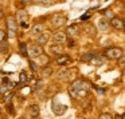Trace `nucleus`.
Wrapping results in <instances>:
<instances>
[{
  "instance_id": "1",
  "label": "nucleus",
  "mask_w": 125,
  "mask_h": 119,
  "mask_svg": "<svg viewBox=\"0 0 125 119\" xmlns=\"http://www.w3.org/2000/svg\"><path fill=\"white\" fill-rule=\"evenodd\" d=\"M89 83H87L86 80H83V79H77V80H74L73 83L69 86V94H70V96L73 98H85L87 94H89Z\"/></svg>"
},
{
  "instance_id": "2",
  "label": "nucleus",
  "mask_w": 125,
  "mask_h": 119,
  "mask_svg": "<svg viewBox=\"0 0 125 119\" xmlns=\"http://www.w3.org/2000/svg\"><path fill=\"white\" fill-rule=\"evenodd\" d=\"M43 55V48L41 44H27V56L30 59H35Z\"/></svg>"
},
{
  "instance_id": "3",
  "label": "nucleus",
  "mask_w": 125,
  "mask_h": 119,
  "mask_svg": "<svg viewBox=\"0 0 125 119\" xmlns=\"http://www.w3.org/2000/svg\"><path fill=\"white\" fill-rule=\"evenodd\" d=\"M16 20L18 23H19V26L22 28H28V22H30V15H28V12L26 11V9H19V11L16 12Z\"/></svg>"
},
{
  "instance_id": "4",
  "label": "nucleus",
  "mask_w": 125,
  "mask_h": 119,
  "mask_svg": "<svg viewBox=\"0 0 125 119\" xmlns=\"http://www.w3.org/2000/svg\"><path fill=\"white\" fill-rule=\"evenodd\" d=\"M105 56L110 60H118L121 56H124V51L120 47H109L105 51Z\"/></svg>"
},
{
  "instance_id": "5",
  "label": "nucleus",
  "mask_w": 125,
  "mask_h": 119,
  "mask_svg": "<svg viewBox=\"0 0 125 119\" xmlns=\"http://www.w3.org/2000/svg\"><path fill=\"white\" fill-rule=\"evenodd\" d=\"M67 23V17L65 16L63 14H55L52 15L51 17V26L54 28H61Z\"/></svg>"
},
{
  "instance_id": "6",
  "label": "nucleus",
  "mask_w": 125,
  "mask_h": 119,
  "mask_svg": "<svg viewBox=\"0 0 125 119\" xmlns=\"http://www.w3.org/2000/svg\"><path fill=\"white\" fill-rule=\"evenodd\" d=\"M6 24H7V31H16L19 23H18V20H16V16L10 15L6 19Z\"/></svg>"
},
{
  "instance_id": "7",
  "label": "nucleus",
  "mask_w": 125,
  "mask_h": 119,
  "mask_svg": "<svg viewBox=\"0 0 125 119\" xmlns=\"http://www.w3.org/2000/svg\"><path fill=\"white\" fill-rule=\"evenodd\" d=\"M110 27H113L114 30H118V31H124L125 30V22L122 19H120V17L114 16L110 20Z\"/></svg>"
},
{
  "instance_id": "8",
  "label": "nucleus",
  "mask_w": 125,
  "mask_h": 119,
  "mask_svg": "<svg viewBox=\"0 0 125 119\" xmlns=\"http://www.w3.org/2000/svg\"><path fill=\"white\" fill-rule=\"evenodd\" d=\"M52 40H54V43H59V44L66 43L67 42V34L63 32V31H57L52 35Z\"/></svg>"
},
{
  "instance_id": "9",
  "label": "nucleus",
  "mask_w": 125,
  "mask_h": 119,
  "mask_svg": "<svg viewBox=\"0 0 125 119\" xmlns=\"http://www.w3.org/2000/svg\"><path fill=\"white\" fill-rule=\"evenodd\" d=\"M69 62H70V55L67 54H59L55 59V64L58 66H66Z\"/></svg>"
},
{
  "instance_id": "10",
  "label": "nucleus",
  "mask_w": 125,
  "mask_h": 119,
  "mask_svg": "<svg viewBox=\"0 0 125 119\" xmlns=\"http://www.w3.org/2000/svg\"><path fill=\"white\" fill-rule=\"evenodd\" d=\"M97 27H98V30H100V31L106 32V31L109 30V27H110V22H108L106 17H101V19L98 20V23H97Z\"/></svg>"
},
{
  "instance_id": "11",
  "label": "nucleus",
  "mask_w": 125,
  "mask_h": 119,
  "mask_svg": "<svg viewBox=\"0 0 125 119\" xmlns=\"http://www.w3.org/2000/svg\"><path fill=\"white\" fill-rule=\"evenodd\" d=\"M66 34L70 36H75L79 34V26L78 24H70L67 28H66Z\"/></svg>"
},
{
  "instance_id": "12",
  "label": "nucleus",
  "mask_w": 125,
  "mask_h": 119,
  "mask_svg": "<svg viewBox=\"0 0 125 119\" xmlns=\"http://www.w3.org/2000/svg\"><path fill=\"white\" fill-rule=\"evenodd\" d=\"M49 51L52 55H59V54H62V46L59 43H54L49 47Z\"/></svg>"
},
{
  "instance_id": "13",
  "label": "nucleus",
  "mask_w": 125,
  "mask_h": 119,
  "mask_svg": "<svg viewBox=\"0 0 125 119\" xmlns=\"http://www.w3.org/2000/svg\"><path fill=\"white\" fill-rule=\"evenodd\" d=\"M43 31H44V27H43V24H41V23H36V24H34L32 28H31V34H32V35H35V36L41 35Z\"/></svg>"
},
{
  "instance_id": "14",
  "label": "nucleus",
  "mask_w": 125,
  "mask_h": 119,
  "mask_svg": "<svg viewBox=\"0 0 125 119\" xmlns=\"http://www.w3.org/2000/svg\"><path fill=\"white\" fill-rule=\"evenodd\" d=\"M39 114H41V108H39L38 104H31L30 107H28V115L32 116V118H35V116H38Z\"/></svg>"
},
{
  "instance_id": "15",
  "label": "nucleus",
  "mask_w": 125,
  "mask_h": 119,
  "mask_svg": "<svg viewBox=\"0 0 125 119\" xmlns=\"http://www.w3.org/2000/svg\"><path fill=\"white\" fill-rule=\"evenodd\" d=\"M89 63H90V64H93V66H100V64H102V63H104V56L94 54L92 56V59L89 60Z\"/></svg>"
},
{
  "instance_id": "16",
  "label": "nucleus",
  "mask_w": 125,
  "mask_h": 119,
  "mask_svg": "<svg viewBox=\"0 0 125 119\" xmlns=\"http://www.w3.org/2000/svg\"><path fill=\"white\" fill-rule=\"evenodd\" d=\"M52 68L50 67V66H46V67H43L42 68V71H41V76H42V79H47V78H50V76L52 75Z\"/></svg>"
},
{
  "instance_id": "17",
  "label": "nucleus",
  "mask_w": 125,
  "mask_h": 119,
  "mask_svg": "<svg viewBox=\"0 0 125 119\" xmlns=\"http://www.w3.org/2000/svg\"><path fill=\"white\" fill-rule=\"evenodd\" d=\"M47 42H49V35H47V34L42 32L41 35L36 36V43L41 44V46H44V44H46Z\"/></svg>"
},
{
  "instance_id": "18",
  "label": "nucleus",
  "mask_w": 125,
  "mask_h": 119,
  "mask_svg": "<svg viewBox=\"0 0 125 119\" xmlns=\"http://www.w3.org/2000/svg\"><path fill=\"white\" fill-rule=\"evenodd\" d=\"M83 30H85V32H86V35L92 36V38L95 36V28L93 27V24H86L83 27Z\"/></svg>"
},
{
  "instance_id": "19",
  "label": "nucleus",
  "mask_w": 125,
  "mask_h": 119,
  "mask_svg": "<svg viewBox=\"0 0 125 119\" xmlns=\"http://www.w3.org/2000/svg\"><path fill=\"white\" fill-rule=\"evenodd\" d=\"M0 51H1V54H7L8 52V43H7V40L0 42Z\"/></svg>"
},
{
  "instance_id": "20",
  "label": "nucleus",
  "mask_w": 125,
  "mask_h": 119,
  "mask_svg": "<svg viewBox=\"0 0 125 119\" xmlns=\"http://www.w3.org/2000/svg\"><path fill=\"white\" fill-rule=\"evenodd\" d=\"M34 1H36L38 4H42V6H44V7L52 6V4H54V0H34Z\"/></svg>"
},
{
  "instance_id": "21",
  "label": "nucleus",
  "mask_w": 125,
  "mask_h": 119,
  "mask_svg": "<svg viewBox=\"0 0 125 119\" xmlns=\"http://www.w3.org/2000/svg\"><path fill=\"white\" fill-rule=\"evenodd\" d=\"M67 75H69V71L67 70H63V71H59L58 72V79H66L67 78Z\"/></svg>"
},
{
  "instance_id": "22",
  "label": "nucleus",
  "mask_w": 125,
  "mask_h": 119,
  "mask_svg": "<svg viewBox=\"0 0 125 119\" xmlns=\"http://www.w3.org/2000/svg\"><path fill=\"white\" fill-rule=\"evenodd\" d=\"M104 15H105L104 17H108L109 20H112V19L114 17V14L112 12V9H105V12H104Z\"/></svg>"
},
{
  "instance_id": "23",
  "label": "nucleus",
  "mask_w": 125,
  "mask_h": 119,
  "mask_svg": "<svg viewBox=\"0 0 125 119\" xmlns=\"http://www.w3.org/2000/svg\"><path fill=\"white\" fill-rule=\"evenodd\" d=\"M20 52H22L23 55H27V44L26 43H20Z\"/></svg>"
},
{
  "instance_id": "24",
  "label": "nucleus",
  "mask_w": 125,
  "mask_h": 119,
  "mask_svg": "<svg viewBox=\"0 0 125 119\" xmlns=\"http://www.w3.org/2000/svg\"><path fill=\"white\" fill-rule=\"evenodd\" d=\"M30 66H31V70H32L34 71V72H36V71H38L39 70V66L38 64H36V63L35 62H34V60H30Z\"/></svg>"
},
{
  "instance_id": "25",
  "label": "nucleus",
  "mask_w": 125,
  "mask_h": 119,
  "mask_svg": "<svg viewBox=\"0 0 125 119\" xmlns=\"http://www.w3.org/2000/svg\"><path fill=\"white\" fill-rule=\"evenodd\" d=\"M6 38H7V32L4 30H0V42L6 40Z\"/></svg>"
},
{
  "instance_id": "26",
  "label": "nucleus",
  "mask_w": 125,
  "mask_h": 119,
  "mask_svg": "<svg viewBox=\"0 0 125 119\" xmlns=\"http://www.w3.org/2000/svg\"><path fill=\"white\" fill-rule=\"evenodd\" d=\"M19 80H20V83H24V82L27 80V74H26V72L20 74V79H19Z\"/></svg>"
},
{
  "instance_id": "27",
  "label": "nucleus",
  "mask_w": 125,
  "mask_h": 119,
  "mask_svg": "<svg viewBox=\"0 0 125 119\" xmlns=\"http://www.w3.org/2000/svg\"><path fill=\"white\" fill-rule=\"evenodd\" d=\"M118 67H125V56H121L118 59Z\"/></svg>"
},
{
  "instance_id": "28",
  "label": "nucleus",
  "mask_w": 125,
  "mask_h": 119,
  "mask_svg": "<svg viewBox=\"0 0 125 119\" xmlns=\"http://www.w3.org/2000/svg\"><path fill=\"white\" fill-rule=\"evenodd\" d=\"M42 87H43V80H38V82H36V86H35V88H34V90H41Z\"/></svg>"
},
{
  "instance_id": "29",
  "label": "nucleus",
  "mask_w": 125,
  "mask_h": 119,
  "mask_svg": "<svg viewBox=\"0 0 125 119\" xmlns=\"http://www.w3.org/2000/svg\"><path fill=\"white\" fill-rule=\"evenodd\" d=\"M100 118H101V119H104V118H106V119H112V118H113V116H112L110 114L105 112V114H101V115H100Z\"/></svg>"
},
{
  "instance_id": "30",
  "label": "nucleus",
  "mask_w": 125,
  "mask_h": 119,
  "mask_svg": "<svg viewBox=\"0 0 125 119\" xmlns=\"http://www.w3.org/2000/svg\"><path fill=\"white\" fill-rule=\"evenodd\" d=\"M4 17V8L3 6H0V19H3Z\"/></svg>"
},
{
  "instance_id": "31",
  "label": "nucleus",
  "mask_w": 125,
  "mask_h": 119,
  "mask_svg": "<svg viewBox=\"0 0 125 119\" xmlns=\"http://www.w3.org/2000/svg\"><path fill=\"white\" fill-rule=\"evenodd\" d=\"M67 47H69V48H71V47H74V42H73V40H70V42H69V46H67Z\"/></svg>"
},
{
  "instance_id": "32",
  "label": "nucleus",
  "mask_w": 125,
  "mask_h": 119,
  "mask_svg": "<svg viewBox=\"0 0 125 119\" xmlns=\"http://www.w3.org/2000/svg\"><path fill=\"white\" fill-rule=\"evenodd\" d=\"M122 76H124V79H125V70H124V72H122Z\"/></svg>"
},
{
  "instance_id": "33",
  "label": "nucleus",
  "mask_w": 125,
  "mask_h": 119,
  "mask_svg": "<svg viewBox=\"0 0 125 119\" xmlns=\"http://www.w3.org/2000/svg\"><path fill=\"white\" fill-rule=\"evenodd\" d=\"M122 118H124V119H125V114H122Z\"/></svg>"
},
{
  "instance_id": "34",
  "label": "nucleus",
  "mask_w": 125,
  "mask_h": 119,
  "mask_svg": "<svg viewBox=\"0 0 125 119\" xmlns=\"http://www.w3.org/2000/svg\"><path fill=\"white\" fill-rule=\"evenodd\" d=\"M0 54H1V51H0Z\"/></svg>"
},
{
  "instance_id": "35",
  "label": "nucleus",
  "mask_w": 125,
  "mask_h": 119,
  "mask_svg": "<svg viewBox=\"0 0 125 119\" xmlns=\"http://www.w3.org/2000/svg\"><path fill=\"white\" fill-rule=\"evenodd\" d=\"M32 1H34V0H32Z\"/></svg>"
}]
</instances>
